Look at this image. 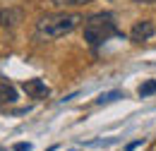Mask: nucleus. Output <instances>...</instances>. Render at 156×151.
Listing matches in <instances>:
<instances>
[{
    "instance_id": "423d86ee",
    "label": "nucleus",
    "mask_w": 156,
    "mask_h": 151,
    "mask_svg": "<svg viewBox=\"0 0 156 151\" xmlns=\"http://www.w3.org/2000/svg\"><path fill=\"white\" fill-rule=\"evenodd\" d=\"M15 101H17V91H15V86L7 84V82H2V84H0V108L10 106V103H15Z\"/></svg>"
},
{
    "instance_id": "9b49d317",
    "label": "nucleus",
    "mask_w": 156,
    "mask_h": 151,
    "mask_svg": "<svg viewBox=\"0 0 156 151\" xmlns=\"http://www.w3.org/2000/svg\"><path fill=\"white\" fill-rule=\"evenodd\" d=\"M132 2H139V5H154L156 0H132Z\"/></svg>"
},
{
    "instance_id": "f257e3e1",
    "label": "nucleus",
    "mask_w": 156,
    "mask_h": 151,
    "mask_svg": "<svg viewBox=\"0 0 156 151\" xmlns=\"http://www.w3.org/2000/svg\"><path fill=\"white\" fill-rule=\"evenodd\" d=\"M82 17L75 12H51V15H43L36 22V38L41 41H53L60 38L70 31H75L79 26Z\"/></svg>"
},
{
    "instance_id": "f8f14e48",
    "label": "nucleus",
    "mask_w": 156,
    "mask_h": 151,
    "mask_svg": "<svg viewBox=\"0 0 156 151\" xmlns=\"http://www.w3.org/2000/svg\"><path fill=\"white\" fill-rule=\"evenodd\" d=\"M139 144H142V142H132V144H130V146H127V151H135L137 146H139Z\"/></svg>"
},
{
    "instance_id": "9d476101",
    "label": "nucleus",
    "mask_w": 156,
    "mask_h": 151,
    "mask_svg": "<svg viewBox=\"0 0 156 151\" xmlns=\"http://www.w3.org/2000/svg\"><path fill=\"white\" fill-rule=\"evenodd\" d=\"M29 149H31L29 142H20V144H15V151H29Z\"/></svg>"
},
{
    "instance_id": "1a4fd4ad",
    "label": "nucleus",
    "mask_w": 156,
    "mask_h": 151,
    "mask_svg": "<svg viewBox=\"0 0 156 151\" xmlns=\"http://www.w3.org/2000/svg\"><path fill=\"white\" fill-rule=\"evenodd\" d=\"M115 98H122V94H120V91H108V94H101V96H98L96 103L103 106V103H111V101H115Z\"/></svg>"
},
{
    "instance_id": "20e7f679",
    "label": "nucleus",
    "mask_w": 156,
    "mask_h": 151,
    "mask_svg": "<svg viewBox=\"0 0 156 151\" xmlns=\"http://www.w3.org/2000/svg\"><path fill=\"white\" fill-rule=\"evenodd\" d=\"M154 34H156V24L151 19H139V22H135V26L130 29V38H132L135 43L149 41Z\"/></svg>"
},
{
    "instance_id": "39448f33",
    "label": "nucleus",
    "mask_w": 156,
    "mask_h": 151,
    "mask_svg": "<svg viewBox=\"0 0 156 151\" xmlns=\"http://www.w3.org/2000/svg\"><path fill=\"white\" fill-rule=\"evenodd\" d=\"M22 89L31 96V98H46V96L51 94V89L46 86L43 79H27V82L22 84Z\"/></svg>"
},
{
    "instance_id": "7ed1b4c3",
    "label": "nucleus",
    "mask_w": 156,
    "mask_h": 151,
    "mask_svg": "<svg viewBox=\"0 0 156 151\" xmlns=\"http://www.w3.org/2000/svg\"><path fill=\"white\" fill-rule=\"evenodd\" d=\"M24 22V10L15 7V5H7V7H0V26L5 29H15Z\"/></svg>"
},
{
    "instance_id": "f03ea898",
    "label": "nucleus",
    "mask_w": 156,
    "mask_h": 151,
    "mask_svg": "<svg viewBox=\"0 0 156 151\" xmlns=\"http://www.w3.org/2000/svg\"><path fill=\"white\" fill-rule=\"evenodd\" d=\"M115 34H118V26L113 22L111 12H96V15L84 19V41L91 48H98L101 43H106L108 38L115 36Z\"/></svg>"
},
{
    "instance_id": "6e6552de",
    "label": "nucleus",
    "mask_w": 156,
    "mask_h": 151,
    "mask_svg": "<svg viewBox=\"0 0 156 151\" xmlns=\"http://www.w3.org/2000/svg\"><path fill=\"white\" fill-rule=\"evenodd\" d=\"M55 7H75V5H87L91 0H51Z\"/></svg>"
},
{
    "instance_id": "0eeeda50",
    "label": "nucleus",
    "mask_w": 156,
    "mask_h": 151,
    "mask_svg": "<svg viewBox=\"0 0 156 151\" xmlns=\"http://www.w3.org/2000/svg\"><path fill=\"white\" fill-rule=\"evenodd\" d=\"M137 94L142 96V98H144V96H149V94H156V79H149V82H144V84L137 89Z\"/></svg>"
}]
</instances>
